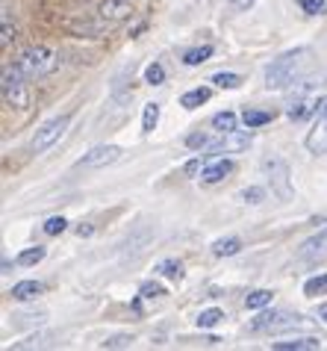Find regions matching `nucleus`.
Segmentation results:
<instances>
[{
  "label": "nucleus",
  "instance_id": "obj_6",
  "mask_svg": "<svg viewBox=\"0 0 327 351\" xmlns=\"http://www.w3.org/2000/svg\"><path fill=\"white\" fill-rule=\"evenodd\" d=\"M254 330H272V334H280V330H298L306 328L304 316H292V313H263L254 319Z\"/></svg>",
  "mask_w": 327,
  "mask_h": 351
},
{
  "label": "nucleus",
  "instance_id": "obj_16",
  "mask_svg": "<svg viewBox=\"0 0 327 351\" xmlns=\"http://www.w3.org/2000/svg\"><path fill=\"white\" fill-rule=\"evenodd\" d=\"M209 95H213V92H209L207 86H198V89H189L186 95L180 97V106H186V110H198L200 104H207V101H209Z\"/></svg>",
  "mask_w": 327,
  "mask_h": 351
},
{
  "label": "nucleus",
  "instance_id": "obj_33",
  "mask_svg": "<svg viewBox=\"0 0 327 351\" xmlns=\"http://www.w3.org/2000/svg\"><path fill=\"white\" fill-rule=\"evenodd\" d=\"M186 148H192V151H200V148H209V136L207 133H189L186 136Z\"/></svg>",
  "mask_w": 327,
  "mask_h": 351
},
{
  "label": "nucleus",
  "instance_id": "obj_36",
  "mask_svg": "<svg viewBox=\"0 0 327 351\" xmlns=\"http://www.w3.org/2000/svg\"><path fill=\"white\" fill-rule=\"evenodd\" d=\"M12 319H15V322H38V325H42L47 316H44V313H36V316H33V313H18V316H12Z\"/></svg>",
  "mask_w": 327,
  "mask_h": 351
},
{
  "label": "nucleus",
  "instance_id": "obj_27",
  "mask_svg": "<svg viewBox=\"0 0 327 351\" xmlns=\"http://www.w3.org/2000/svg\"><path fill=\"white\" fill-rule=\"evenodd\" d=\"M139 295H142V301H162L168 295L166 289H162L159 284H153V280H148V284H142V289H139Z\"/></svg>",
  "mask_w": 327,
  "mask_h": 351
},
{
  "label": "nucleus",
  "instance_id": "obj_19",
  "mask_svg": "<svg viewBox=\"0 0 327 351\" xmlns=\"http://www.w3.org/2000/svg\"><path fill=\"white\" fill-rule=\"evenodd\" d=\"M209 56H213V47L204 45V47H192V51L183 53V65H189V68H195L200 62H207Z\"/></svg>",
  "mask_w": 327,
  "mask_h": 351
},
{
  "label": "nucleus",
  "instance_id": "obj_9",
  "mask_svg": "<svg viewBox=\"0 0 327 351\" xmlns=\"http://www.w3.org/2000/svg\"><path fill=\"white\" fill-rule=\"evenodd\" d=\"M324 257H327V224L315 237L301 242V248H298V260H304V263H319Z\"/></svg>",
  "mask_w": 327,
  "mask_h": 351
},
{
  "label": "nucleus",
  "instance_id": "obj_5",
  "mask_svg": "<svg viewBox=\"0 0 327 351\" xmlns=\"http://www.w3.org/2000/svg\"><path fill=\"white\" fill-rule=\"evenodd\" d=\"M263 165L268 171V180H272V192L280 201H292L295 198V186H292V171H289V165H286V160L268 157Z\"/></svg>",
  "mask_w": 327,
  "mask_h": 351
},
{
  "label": "nucleus",
  "instance_id": "obj_3",
  "mask_svg": "<svg viewBox=\"0 0 327 351\" xmlns=\"http://www.w3.org/2000/svg\"><path fill=\"white\" fill-rule=\"evenodd\" d=\"M18 65H21V71L30 77V80H38V77L51 74L56 68V53L51 51V47H44V45H33V47H27V51L18 56Z\"/></svg>",
  "mask_w": 327,
  "mask_h": 351
},
{
  "label": "nucleus",
  "instance_id": "obj_30",
  "mask_svg": "<svg viewBox=\"0 0 327 351\" xmlns=\"http://www.w3.org/2000/svg\"><path fill=\"white\" fill-rule=\"evenodd\" d=\"M130 346H133L130 334H115V337H109V339H103V343H101V348H107V351H112V348H130Z\"/></svg>",
  "mask_w": 327,
  "mask_h": 351
},
{
  "label": "nucleus",
  "instance_id": "obj_4",
  "mask_svg": "<svg viewBox=\"0 0 327 351\" xmlns=\"http://www.w3.org/2000/svg\"><path fill=\"white\" fill-rule=\"evenodd\" d=\"M68 124H71V115H56V119L44 121L42 128H38V130L33 133V139H30V151H33V154H44V151H51L53 145L62 139V133L68 130Z\"/></svg>",
  "mask_w": 327,
  "mask_h": 351
},
{
  "label": "nucleus",
  "instance_id": "obj_41",
  "mask_svg": "<svg viewBox=\"0 0 327 351\" xmlns=\"http://www.w3.org/2000/svg\"><path fill=\"white\" fill-rule=\"evenodd\" d=\"M319 319H322V322H327V304H322V307H319Z\"/></svg>",
  "mask_w": 327,
  "mask_h": 351
},
{
  "label": "nucleus",
  "instance_id": "obj_18",
  "mask_svg": "<svg viewBox=\"0 0 327 351\" xmlns=\"http://www.w3.org/2000/svg\"><path fill=\"white\" fill-rule=\"evenodd\" d=\"M272 298H274L272 289H254V292H248L245 307H248V310H263V307L272 304Z\"/></svg>",
  "mask_w": 327,
  "mask_h": 351
},
{
  "label": "nucleus",
  "instance_id": "obj_35",
  "mask_svg": "<svg viewBox=\"0 0 327 351\" xmlns=\"http://www.w3.org/2000/svg\"><path fill=\"white\" fill-rule=\"evenodd\" d=\"M12 42H15V27L9 24V18H3V36H0V45L9 47Z\"/></svg>",
  "mask_w": 327,
  "mask_h": 351
},
{
  "label": "nucleus",
  "instance_id": "obj_13",
  "mask_svg": "<svg viewBox=\"0 0 327 351\" xmlns=\"http://www.w3.org/2000/svg\"><path fill=\"white\" fill-rule=\"evenodd\" d=\"M230 171H233V162L218 160V162H209V165H204V169H200V180H204V183H221Z\"/></svg>",
  "mask_w": 327,
  "mask_h": 351
},
{
  "label": "nucleus",
  "instance_id": "obj_40",
  "mask_svg": "<svg viewBox=\"0 0 327 351\" xmlns=\"http://www.w3.org/2000/svg\"><path fill=\"white\" fill-rule=\"evenodd\" d=\"M200 171V160H192L189 165H186V174H198Z\"/></svg>",
  "mask_w": 327,
  "mask_h": 351
},
{
  "label": "nucleus",
  "instance_id": "obj_7",
  "mask_svg": "<svg viewBox=\"0 0 327 351\" xmlns=\"http://www.w3.org/2000/svg\"><path fill=\"white\" fill-rule=\"evenodd\" d=\"M251 130V128H248ZM248 130H230V133H221V139L209 145V157L215 154H242L251 148V133Z\"/></svg>",
  "mask_w": 327,
  "mask_h": 351
},
{
  "label": "nucleus",
  "instance_id": "obj_22",
  "mask_svg": "<svg viewBox=\"0 0 327 351\" xmlns=\"http://www.w3.org/2000/svg\"><path fill=\"white\" fill-rule=\"evenodd\" d=\"M304 295L306 298H319V295H327V275H315L304 284Z\"/></svg>",
  "mask_w": 327,
  "mask_h": 351
},
{
  "label": "nucleus",
  "instance_id": "obj_12",
  "mask_svg": "<svg viewBox=\"0 0 327 351\" xmlns=\"http://www.w3.org/2000/svg\"><path fill=\"white\" fill-rule=\"evenodd\" d=\"M98 12H101V18H107L109 24H118V21H127L133 15V3L130 0H103Z\"/></svg>",
  "mask_w": 327,
  "mask_h": 351
},
{
  "label": "nucleus",
  "instance_id": "obj_17",
  "mask_svg": "<svg viewBox=\"0 0 327 351\" xmlns=\"http://www.w3.org/2000/svg\"><path fill=\"white\" fill-rule=\"evenodd\" d=\"M242 251V239L239 237H227V239H218L215 245H213V254L215 257H233Z\"/></svg>",
  "mask_w": 327,
  "mask_h": 351
},
{
  "label": "nucleus",
  "instance_id": "obj_34",
  "mask_svg": "<svg viewBox=\"0 0 327 351\" xmlns=\"http://www.w3.org/2000/svg\"><path fill=\"white\" fill-rule=\"evenodd\" d=\"M298 6H301L306 15H322L324 9H327L324 0H298Z\"/></svg>",
  "mask_w": 327,
  "mask_h": 351
},
{
  "label": "nucleus",
  "instance_id": "obj_8",
  "mask_svg": "<svg viewBox=\"0 0 327 351\" xmlns=\"http://www.w3.org/2000/svg\"><path fill=\"white\" fill-rule=\"evenodd\" d=\"M121 160V148L118 145H98V148H92L86 157L77 162L80 169H107V165H112V162H118Z\"/></svg>",
  "mask_w": 327,
  "mask_h": 351
},
{
  "label": "nucleus",
  "instance_id": "obj_26",
  "mask_svg": "<svg viewBox=\"0 0 327 351\" xmlns=\"http://www.w3.org/2000/svg\"><path fill=\"white\" fill-rule=\"evenodd\" d=\"M221 319H224V313H221V310L218 307H209V310H200V316H198V328H215L218 325V322Z\"/></svg>",
  "mask_w": 327,
  "mask_h": 351
},
{
  "label": "nucleus",
  "instance_id": "obj_25",
  "mask_svg": "<svg viewBox=\"0 0 327 351\" xmlns=\"http://www.w3.org/2000/svg\"><path fill=\"white\" fill-rule=\"evenodd\" d=\"M157 121H159V104H148L145 115H142V133H153Z\"/></svg>",
  "mask_w": 327,
  "mask_h": 351
},
{
  "label": "nucleus",
  "instance_id": "obj_28",
  "mask_svg": "<svg viewBox=\"0 0 327 351\" xmlns=\"http://www.w3.org/2000/svg\"><path fill=\"white\" fill-rule=\"evenodd\" d=\"M213 128H215L218 133L236 130V115H233V112H218V115H213Z\"/></svg>",
  "mask_w": 327,
  "mask_h": 351
},
{
  "label": "nucleus",
  "instance_id": "obj_39",
  "mask_svg": "<svg viewBox=\"0 0 327 351\" xmlns=\"http://www.w3.org/2000/svg\"><path fill=\"white\" fill-rule=\"evenodd\" d=\"M315 115H327V97H319V101H315Z\"/></svg>",
  "mask_w": 327,
  "mask_h": 351
},
{
  "label": "nucleus",
  "instance_id": "obj_10",
  "mask_svg": "<svg viewBox=\"0 0 327 351\" xmlns=\"http://www.w3.org/2000/svg\"><path fill=\"white\" fill-rule=\"evenodd\" d=\"M68 30L74 36H83V38H101L103 33L109 30V21L107 18H101V21H92V18H71Z\"/></svg>",
  "mask_w": 327,
  "mask_h": 351
},
{
  "label": "nucleus",
  "instance_id": "obj_11",
  "mask_svg": "<svg viewBox=\"0 0 327 351\" xmlns=\"http://www.w3.org/2000/svg\"><path fill=\"white\" fill-rule=\"evenodd\" d=\"M306 151L310 154H327V115H315V124H313V130L306 133Z\"/></svg>",
  "mask_w": 327,
  "mask_h": 351
},
{
  "label": "nucleus",
  "instance_id": "obj_38",
  "mask_svg": "<svg viewBox=\"0 0 327 351\" xmlns=\"http://www.w3.org/2000/svg\"><path fill=\"white\" fill-rule=\"evenodd\" d=\"M92 233H94L92 224H80V228H77V237H80V239H89Z\"/></svg>",
  "mask_w": 327,
  "mask_h": 351
},
{
  "label": "nucleus",
  "instance_id": "obj_21",
  "mask_svg": "<svg viewBox=\"0 0 327 351\" xmlns=\"http://www.w3.org/2000/svg\"><path fill=\"white\" fill-rule=\"evenodd\" d=\"M44 254H47L44 245H33V248H27L18 254V266H38V263L44 260Z\"/></svg>",
  "mask_w": 327,
  "mask_h": 351
},
{
  "label": "nucleus",
  "instance_id": "obj_23",
  "mask_svg": "<svg viewBox=\"0 0 327 351\" xmlns=\"http://www.w3.org/2000/svg\"><path fill=\"white\" fill-rule=\"evenodd\" d=\"M157 271L168 280H183V263L180 260H162L157 266Z\"/></svg>",
  "mask_w": 327,
  "mask_h": 351
},
{
  "label": "nucleus",
  "instance_id": "obj_42",
  "mask_svg": "<svg viewBox=\"0 0 327 351\" xmlns=\"http://www.w3.org/2000/svg\"><path fill=\"white\" fill-rule=\"evenodd\" d=\"M130 3H133V0H130Z\"/></svg>",
  "mask_w": 327,
  "mask_h": 351
},
{
  "label": "nucleus",
  "instance_id": "obj_2",
  "mask_svg": "<svg viewBox=\"0 0 327 351\" xmlns=\"http://www.w3.org/2000/svg\"><path fill=\"white\" fill-rule=\"evenodd\" d=\"M3 104L6 106H15V110H27L30 106V77L21 71V65H9L3 71Z\"/></svg>",
  "mask_w": 327,
  "mask_h": 351
},
{
  "label": "nucleus",
  "instance_id": "obj_32",
  "mask_svg": "<svg viewBox=\"0 0 327 351\" xmlns=\"http://www.w3.org/2000/svg\"><path fill=\"white\" fill-rule=\"evenodd\" d=\"M245 204H263L265 201V189L263 186H248V189H242V195H239Z\"/></svg>",
  "mask_w": 327,
  "mask_h": 351
},
{
  "label": "nucleus",
  "instance_id": "obj_31",
  "mask_svg": "<svg viewBox=\"0 0 327 351\" xmlns=\"http://www.w3.org/2000/svg\"><path fill=\"white\" fill-rule=\"evenodd\" d=\"M42 228H44L47 237H60V233H62L65 228H68V221H65L62 216H51V219H47V221L42 224Z\"/></svg>",
  "mask_w": 327,
  "mask_h": 351
},
{
  "label": "nucleus",
  "instance_id": "obj_29",
  "mask_svg": "<svg viewBox=\"0 0 327 351\" xmlns=\"http://www.w3.org/2000/svg\"><path fill=\"white\" fill-rule=\"evenodd\" d=\"M162 80H166V68H162L159 62H151L145 68V83L151 86H162Z\"/></svg>",
  "mask_w": 327,
  "mask_h": 351
},
{
  "label": "nucleus",
  "instance_id": "obj_14",
  "mask_svg": "<svg viewBox=\"0 0 327 351\" xmlns=\"http://www.w3.org/2000/svg\"><path fill=\"white\" fill-rule=\"evenodd\" d=\"M322 343L315 337H295L286 343H274V351H319Z\"/></svg>",
  "mask_w": 327,
  "mask_h": 351
},
{
  "label": "nucleus",
  "instance_id": "obj_20",
  "mask_svg": "<svg viewBox=\"0 0 327 351\" xmlns=\"http://www.w3.org/2000/svg\"><path fill=\"white\" fill-rule=\"evenodd\" d=\"M272 119H274V115L272 112H263V110H245V115H242L245 128H251V130L263 128V124H272Z\"/></svg>",
  "mask_w": 327,
  "mask_h": 351
},
{
  "label": "nucleus",
  "instance_id": "obj_15",
  "mask_svg": "<svg viewBox=\"0 0 327 351\" xmlns=\"http://www.w3.org/2000/svg\"><path fill=\"white\" fill-rule=\"evenodd\" d=\"M44 292V284H38V280H21V284L12 287V298L15 301H33Z\"/></svg>",
  "mask_w": 327,
  "mask_h": 351
},
{
  "label": "nucleus",
  "instance_id": "obj_37",
  "mask_svg": "<svg viewBox=\"0 0 327 351\" xmlns=\"http://www.w3.org/2000/svg\"><path fill=\"white\" fill-rule=\"evenodd\" d=\"M230 3H233V9H239V12H248L257 0H230Z\"/></svg>",
  "mask_w": 327,
  "mask_h": 351
},
{
  "label": "nucleus",
  "instance_id": "obj_1",
  "mask_svg": "<svg viewBox=\"0 0 327 351\" xmlns=\"http://www.w3.org/2000/svg\"><path fill=\"white\" fill-rule=\"evenodd\" d=\"M313 51L310 47H295V51L280 53L277 60H272L265 65V89H286L289 83H295V77L304 71L306 62H310Z\"/></svg>",
  "mask_w": 327,
  "mask_h": 351
},
{
  "label": "nucleus",
  "instance_id": "obj_24",
  "mask_svg": "<svg viewBox=\"0 0 327 351\" xmlns=\"http://www.w3.org/2000/svg\"><path fill=\"white\" fill-rule=\"evenodd\" d=\"M213 83L218 89H239V86H242V77L233 74V71H218V74H213Z\"/></svg>",
  "mask_w": 327,
  "mask_h": 351
}]
</instances>
